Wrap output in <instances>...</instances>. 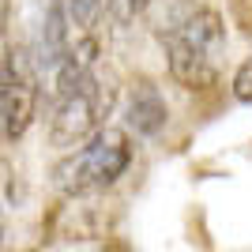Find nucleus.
Returning <instances> with one entry per match:
<instances>
[{
  "label": "nucleus",
  "mask_w": 252,
  "mask_h": 252,
  "mask_svg": "<svg viewBox=\"0 0 252 252\" xmlns=\"http://www.w3.org/2000/svg\"><path fill=\"white\" fill-rule=\"evenodd\" d=\"M117 105V87L109 75L72 72L53 79V109H49V143L53 147H83L91 136L105 128V117Z\"/></svg>",
  "instance_id": "1"
},
{
  "label": "nucleus",
  "mask_w": 252,
  "mask_h": 252,
  "mask_svg": "<svg viewBox=\"0 0 252 252\" xmlns=\"http://www.w3.org/2000/svg\"><path fill=\"white\" fill-rule=\"evenodd\" d=\"M169 79L185 91H203L219 79V57L226 49V23L211 8H192L162 34Z\"/></svg>",
  "instance_id": "2"
},
{
  "label": "nucleus",
  "mask_w": 252,
  "mask_h": 252,
  "mask_svg": "<svg viewBox=\"0 0 252 252\" xmlns=\"http://www.w3.org/2000/svg\"><path fill=\"white\" fill-rule=\"evenodd\" d=\"M132 166V139L121 128L105 125L98 136H91L83 147L68 151V155L53 166V189L64 192V196H94V192H105L109 185L125 177V169Z\"/></svg>",
  "instance_id": "3"
},
{
  "label": "nucleus",
  "mask_w": 252,
  "mask_h": 252,
  "mask_svg": "<svg viewBox=\"0 0 252 252\" xmlns=\"http://www.w3.org/2000/svg\"><path fill=\"white\" fill-rule=\"evenodd\" d=\"M166 102H162V94H158V87L151 83H139L136 91H132V102H128V125L136 128L139 136H158L162 128H166Z\"/></svg>",
  "instance_id": "4"
},
{
  "label": "nucleus",
  "mask_w": 252,
  "mask_h": 252,
  "mask_svg": "<svg viewBox=\"0 0 252 252\" xmlns=\"http://www.w3.org/2000/svg\"><path fill=\"white\" fill-rule=\"evenodd\" d=\"M105 8H109V15L117 23H132L136 15H143L147 0H105Z\"/></svg>",
  "instance_id": "5"
},
{
  "label": "nucleus",
  "mask_w": 252,
  "mask_h": 252,
  "mask_svg": "<svg viewBox=\"0 0 252 252\" xmlns=\"http://www.w3.org/2000/svg\"><path fill=\"white\" fill-rule=\"evenodd\" d=\"M233 94L241 98V102L252 105V57L237 68V75H233Z\"/></svg>",
  "instance_id": "6"
},
{
  "label": "nucleus",
  "mask_w": 252,
  "mask_h": 252,
  "mask_svg": "<svg viewBox=\"0 0 252 252\" xmlns=\"http://www.w3.org/2000/svg\"><path fill=\"white\" fill-rule=\"evenodd\" d=\"M0 27H4V0H0Z\"/></svg>",
  "instance_id": "7"
},
{
  "label": "nucleus",
  "mask_w": 252,
  "mask_h": 252,
  "mask_svg": "<svg viewBox=\"0 0 252 252\" xmlns=\"http://www.w3.org/2000/svg\"><path fill=\"white\" fill-rule=\"evenodd\" d=\"M113 252H121V249H113Z\"/></svg>",
  "instance_id": "8"
}]
</instances>
